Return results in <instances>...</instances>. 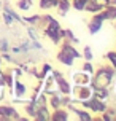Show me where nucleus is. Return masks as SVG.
<instances>
[{"instance_id":"f257e3e1","label":"nucleus","mask_w":116,"mask_h":121,"mask_svg":"<svg viewBox=\"0 0 116 121\" xmlns=\"http://www.w3.org/2000/svg\"><path fill=\"white\" fill-rule=\"evenodd\" d=\"M0 115H5V116H16V112L11 108H0Z\"/></svg>"},{"instance_id":"f03ea898","label":"nucleus","mask_w":116,"mask_h":121,"mask_svg":"<svg viewBox=\"0 0 116 121\" xmlns=\"http://www.w3.org/2000/svg\"><path fill=\"white\" fill-rule=\"evenodd\" d=\"M100 22H102V16L97 19H94V22L91 24V32H95V30H99V27H100Z\"/></svg>"},{"instance_id":"7ed1b4c3","label":"nucleus","mask_w":116,"mask_h":121,"mask_svg":"<svg viewBox=\"0 0 116 121\" xmlns=\"http://www.w3.org/2000/svg\"><path fill=\"white\" fill-rule=\"evenodd\" d=\"M57 81H59V85L62 86V91H64V92H67V91H68V85H67V83H65L61 77H57Z\"/></svg>"},{"instance_id":"20e7f679","label":"nucleus","mask_w":116,"mask_h":121,"mask_svg":"<svg viewBox=\"0 0 116 121\" xmlns=\"http://www.w3.org/2000/svg\"><path fill=\"white\" fill-rule=\"evenodd\" d=\"M113 16H116V10L115 8H111V10H108V13H105L102 18H113Z\"/></svg>"},{"instance_id":"39448f33","label":"nucleus","mask_w":116,"mask_h":121,"mask_svg":"<svg viewBox=\"0 0 116 121\" xmlns=\"http://www.w3.org/2000/svg\"><path fill=\"white\" fill-rule=\"evenodd\" d=\"M57 0H41V6H49V5H56Z\"/></svg>"},{"instance_id":"423d86ee","label":"nucleus","mask_w":116,"mask_h":121,"mask_svg":"<svg viewBox=\"0 0 116 121\" xmlns=\"http://www.w3.org/2000/svg\"><path fill=\"white\" fill-rule=\"evenodd\" d=\"M84 3H86V0H76V2H75V6H76L78 10H81V8L84 6Z\"/></svg>"},{"instance_id":"0eeeda50","label":"nucleus","mask_w":116,"mask_h":121,"mask_svg":"<svg viewBox=\"0 0 116 121\" xmlns=\"http://www.w3.org/2000/svg\"><path fill=\"white\" fill-rule=\"evenodd\" d=\"M54 118H56V120H65V118H67V115H65L64 112H59V113H57Z\"/></svg>"},{"instance_id":"6e6552de","label":"nucleus","mask_w":116,"mask_h":121,"mask_svg":"<svg viewBox=\"0 0 116 121\" xmlns=\"http://www.w3.org/2000/svg\"><path fill=\"white\" fill-rule=\"evenodd\" d=\"M38 113H40V115H38V118H43V120H46V115H45L46 112H45V110H40Z\"/></svg>"},{"instance_id":"1a4fd4ad","label":"nucleus","mask_w":116,"mask_h":121,"mask_svg":"<svg viewBox=\"0 0 116 121\" xmlns=\"http://www.w3.org/2000/svg\"><path fill=\"white\" fill-rule=\"evenodd\" d=\"M78 115H79V116H81V118H83V120H89V116H87V115H86V113H84V112H79V113H78Z\"/></svg>"},{"instance_id":"9d476101","label":"nucleus","mask_w":116,"mask_h":121,"mask_svg":"<svg viewBox=\"0 0 116 121\" xmlns=\"http://www.w3.org/2000/svg\"><path fill=\"white\" fill-rule=\"evenodd\" d=\"M22 92H24V86L18 85V94H22Z\"/></svg>"},{"instance_id":"9b49d317","label":"nucleus","mask_w":116,"mask_h":121,"mask_svg":"<svg viewBox=\"0 0 116 121\" xmlns=\"http://www.w3.org/2000/svg\"><path fill=\"white\" fill-rule=\"evenodd\" d=\"M21 6H22V8H27V6H30V2H22Z\"/></svg>"},{"instance_id":"f8f14e48","label":"nucleus","mask_w":116,"mask_h":121,"mask_svg":"<svg viewBox=\"0 0 116 121\" xmlns=\"http://www.w3.org/2000/svg\"><path fill=\"white\" fill-rule=\"evenodd\" d=\"M110 59L113 60V64L116 65V54H110Z\"/></svg>"},{"instance_id":"ddd939ff","label":"nucleus","mask_w":116,"mask_h":121,"mask_svg":"<svg viewBox=\"0 0 116 121\" xmlns=\"http://www.w3.org/2000/svg\"><path fill=\"white\" fill-rule=\"evenodd\" d=\"M86 57L91 59V51H89V48H86Z\"/></svg>"},{"instance_id":"4468645a","label":"nucleus","mask_w":116,"mask_h":121,"mask_svg":"<svg viewBox=\"0 0 116 121\" xmlns=\"http://www.w3.org/2000/svg\"><path fill=\"white\" fill-rule=\"evenodd\" d=\"M68 8V3H65V2H64V3H62V10H64V11H65V10H67Z\"/></svg>"}]
</instances>
